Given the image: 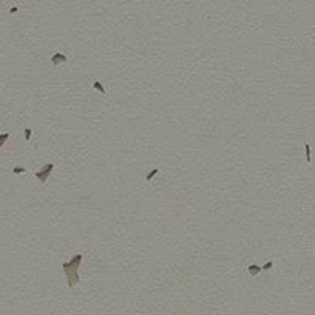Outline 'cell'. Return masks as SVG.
Wrapping results in <instances>:
<instances>
[{
    "label": "cell",
    "mask_w": 315,
    "mask_h": 315,
    "mask_svg": "<svg viewBox=\"0 0 315 315\" xmlns=\"http://www.w3.org/2000/svg\"><path fill=\"white\" fill-rule=\"evenodd\" d=\"M24 172H25V167H21V166H17V167L13 169V173H14V175H19V173H24Z\"/></svg>",
    "instance_id": "52a82bcc"
},
{
    "label": "cell",
    "mask_w": 315,
    "mask_h": 315,
    "mask_svg": "<svg viewBox=\"0 0 315 315\" xmlns=\"http://www.w3.org/2000/svg\"><path fill=\"white\" fill-rule=\"evenodd\" d=\"M8 137H9V134H8V133H5V134H0V148H2V147L5 145V142L8 140Z\"/></svg>",
    "instance_id": "8992f818"
},
{
    "label": "cell",
    "mask_w": 315,
    "mask_h": 315,
    "mask_svg": "<svg viewBox=\"0 0 315 315\" xmlns=\"http://www.w3.org/2000/svg\"><path fill=\"white\" fill-rule=\"evenodd\" d=\"M306 161L310 162V147H309V144H306Z\"/></svg>",
    "instance_id": "9c48e42d"
},
{
    "label": "cell",
    "mask_w": 315,
    "mask_h": 315,
    "mask_svg": "<svg viewBox=\"0 0 315 315\" xmlns=\"http://www.w3.org/2000/svg\"><path fill=\"white\" fill-rule=\"evenodd\" d=\"M273 268V262H268V263H265L263 266H262V269H265V271H268V269H271Z\"/></svg>",
    "instance_id": "8fae6325"
},
{
    "label": "cell",
    "mask_w": 315,
    "mask_h": 315,
    "mask_svg": "<svg viewBox=\"0 0 315 315\" xmlns=\"http://www.w3.org/2000/svg\"><path fill=\"white\" fill-rule=\"evenodd\" d=\"M93 88H95V90H98L99 93H106V88L103 87V84H101L99 81H95V82H93Z\"/></svg>",
    "instance_id": "5b68a950"
},
{
    "label": "cell",
    "mask_w": 315,
    "mask_h": 315,
    "mask_svg": "<svg viewBox=\"0 0 315 315\" xmlns=\"http://www.w3.org/2000/svg\"><path fill=\"white\" fill-rule=\"evenodd\" d=\"M158 172H159V170H158V169H153V170H151V172H150V173H148V175H147V177H145V180H147V181H150V180H151V178H153V177H155V175H156V173H158Z\"/></svg>",
    "instance_id": "ba28073f"
},
{
    "label": "cell",
    "mask_w": 315,
    "mask_h": 315,
    "mask_svg": "<svg viewBox=\"0 0 315 315\" xmlns=\"http://www.w3.org/2000/svg\"><path fill=\"white\" fill-rule=\"evenodd\" d=\"M52 170H54V164H52V162H49V164L43 166V169H41V170H38V172L35 173V177H36L41 183H46Z\"/></svg>",
    "instance_id": "7a4b0ae2"
},
{
    "label": "cell",
    "mask_w": 315,
    "mask_h": 315,
    "mask_svg": "<svg viewBox=\"0 0 315 315\" xmlns=\"http://www.w3.org/2000/svg\"><path fill=\"white\" fill-rule=\"evenodd\" d=\"M24 136H25V140L28 142L30 137H32V129H28V128H27V129H24Z\"/></svg>",
    "instance_id": "30bf717a"
},
{
    "label": "cell",
    "mask_w": 315,
    "mask_h": 315,
    "mask_svg": "<svg viewBox=\"0 0 315 315\" xmlns=\"http://www.w3.org/2000/svg\"><path fill=\"white\" fill-rule=\"evenodd\" d=\"M63 271H65V276H66V280H68V287H74L76 284H79V269L74 268L69 262H65L63 265Z\"/></svg>",
    "instance_id": "6da1fadb"
},
{
    "label": "cell",
    "mask_w": 315,
    "mask_h": 315,
    "mask_svg": "<svg viewBox=\"0 0 315 315\" xmlns=\"http://www.w3.org/2000/svg\"><path fill=\"white\" fill-rule=\"evenodd\" d=\"M51 62L54 63V66H57V65H60V63H63V62H66V55H65V54L57 52V54H54V55H52Z\"/></svg>",
    "instance_id": "3957f363"
},
{
    "label": "cell",
    "mask_w": 315,
    "mask_h": 315,
    "mask_svg": "<svg viewBox=\"0 0 315 315\" xmlns=\"http://www.w3.org/2000/svg\"><path fill=\"white\" fill-rule=\"evenodd\" d=\"M247 271H249V274L251 276H257L260 271H262V266H257V265H249L247 266Z\"/></svg>",
    "instance_id": "277c9868"
}]
</instances>
